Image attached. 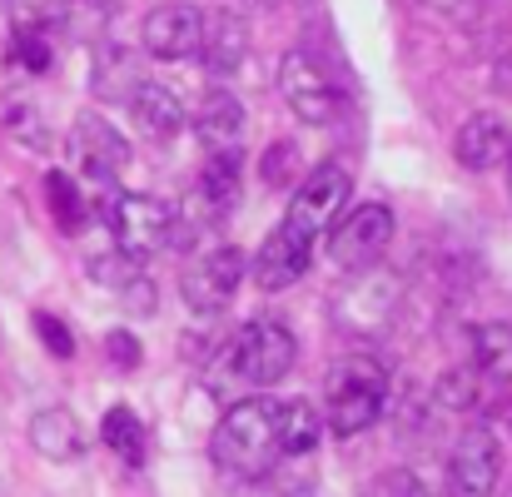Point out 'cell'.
Wrapping results in <instances>:
<instances>
[{"label": "cell", "mask_w": 512, "mask_h": 497, "mask_svg": "<svg viewBox=\"0 0 512 497\" xmlns=\"http://www.w3.org/2000/svg\"><path fill=\"white\" fill-rule=\"evenodd\" d=\"M105 358H110L120 373H130V368H140L145 348H140V338H135L130 329H110L105 333Z\"/></svg>", "instance_id": "cell-31"}, {"label": "cell", "mask_w": 512, "mask_h": 497, "mask_svg": "<svg viewBox=\"0 0 512 497\" xmlns=\"http://www.w3.org/2000/svg\"><path fill=\"white\" fill-rule=\"evenodd\" d=\"M45 189H50V209H55V219H60L65 229H80V224H85V199H80L75 179L60 174V169H50V174H45Z\"/></svg>", "instance_id": "cell-28"}, {"label": "cell", "mask_w": 512, "mask_h": 497, "mask_svg": "<svg viewBox=\"0 0 512 497\" xmlns=\"http://www.w3.org/2000/svg\"><path fill=\"white\" fill-rule=\"evenodd\" d=\"M30 448L50 463H75L85 453V433H80V418L70 408H40L30 418Z\"/></svg>", "instance_id": "cell-20"}, {"label": "cell", "mask_w": 512, "mask_h": 497, "mask_svg": "<svg viewBox=\"0 0 512 497\" xmlns=\"http://www.w3.org/2000/svg\"><path fill=\"white\" fill-rule=\"evenodd\" d=\"M398 309H403V279L393 269L373 264V269L348 274V284L334 299V324L353 338H373L398 319Z\"/></svg>", "instance_id": "cell-4"}, {"label": "cell", "mask_w": 512, "mask_h": 497, "mask_svg": "<svg viewBox=\"0 0 512 497\" xmlns=\"http://www.w3.org/2000/svg\"><path fill=\"white\" fill-rule=\"evenodd\" d=\"M418 5H428L438 20H448V25H473L478 20V10H483V0H418Z\"/></svg>", "instance_id": "cell-34"}, {"label": "cell", "mask_w": 512, "mask_h": 497, "mask_svg": "<svg viewBox=\"0 0 512 497\" xmlns=\"http://www.w3.org/2000/svg\"><path fill=\"white\" fill-rule=\"evenodd\" d=\"M324 438V413L314 403H284L279 413V443H284V458H309Z\"/></svg>", "instance_id": "cell-22"}, {"label": "cell", "mask_w": 512, "mask_h": 497, "mask_svg": "<svg viewBox=\"0 0 512 497\" xmlns=\"http://www.w3.org/2000/svg\"><path fill=\"white\" fill-rule=\"evenodd\" d=\"M35 333H40V343L50 348V358H75V338H70V329L55 319V314H35Z\"/></svg>", "instance_id": "cell-32"}, {"label": "cell", "mask_w": 512, "mask_h": 497, "mask_svg": "<svg viewBox=\"0 0 512 497\" xmlns=\"http://www.w3.org/2000/svg\"><path fill=\"white\" fill-rule=\"evenodd\" d=\"M239 279H244V249H239V244H214V249H204V254L184 269L179 289H184V304H189L199 319H214V314L229 309Z\"/></svg>", "instance_id": "cell-9"}, {"label": "cell", "mask_w": 512, "mask_h": 497, "mask_svg": "<svg viewBox=\"0 0 512 497\" xmlns=\"http://www.w3.org/2000/svg\"><path fill=\"white\" fill-rule=\"evenodd\" d=\"M140 80H145V70H140V50H130V45H115V40L95 45L90 90H95L100 100H130V95L140 90Z\"/></svg>", "instance_id": "cell-19"}, {"label": "cell", "mask_w": 512, "mask_h": 497, "mask_svg": "<svg viewBox=\"0 0 512 497\" xmlns=\"http://www.w3.org/2000/svg\"><path fill=\"white\" fill-rule=\"evenodd\" d=\"M5 10H10V25L20 35H55L70 25L75 0H5Z\"/></svg>", "instance_id": "cell-24"}, {"label": "cell", "mask_w": 512, "mask_h": 497, "mask_svg": "<svg viewBox=\"0 0 512 497\" xmlns=\"http://www.w3.org/2000/svg\"><path fill=\"white\" fill-rule=\"evenodd\" d=\"M493 378L478 373V368H448L438 383H433V398L443 413H463V418H478L493 408Z\"/></svg>", "instance_id": "cell-21"}, {"label": "cell", "mask_w": 512, "mask_h": 497, "mask_svg": "<svg viewBox=\"0 0 512 497\" xmlns=\"http://www.w3.org/2000/svg\"><path fill=\"white\" fill-rule=\"evenodd\" d=\"M289 497H324V493H319V488H309V483H304V488H294V493H289Z\"/></svg>", "instance_id": "cell-36"}, {"label": "cell", "mask_w": 512, "mask_h": 497, "mask_svg": "<svg viewBox=\"0 0 512 497\" xmlns=\"http://www.w3.org/2000/svg\"><path fill=\"white\" fill-rule=\"evenodd\" d=\"M309 259H314V244H304V239L274 229V234L264 239V249L254 254V284H259L264 294H284L289 284L304 279Z\"/></svg>", "instance_id": "cell-14"}, {"label": "cell", "mask_w": 512, "mask_h": 497, "mask_svg": "<svg viewBox=\"0 0 512 497\" xmlns=\"http://www.w3.org/2000/svg\"><path fill=\"white\" fill-rule=\"evenodd\" d=\"M145 269H140V259H130V254H95L90 259V279L100 284V289H110V294H125L135 279H140Z\"/></svg>", "instance_id": "cell-27"}, {"label": "cell", "mask_w": 512, "mask_h": 497, "mask_svg": "<svg viewBox=\"0 0 512 497\" xmlns=\"http://www.w3.org/2000/svg\"><path fill=\"white\" fill-rule=\"evenodd\" d=\"M244 55H249V25L239 20V15H214V20H204V40H199V60H204V70L219 80H229L239 65H244Z\"/></svg>", "instance_id": "cell-16"}, {"label": "cell", "mask_w": 512, "mask_h": 497, "mask_svg": "<svg viewBox=\"0 0 512 497\" xmlns=\"http://www.w3.org/2000/svg\"><path fill=\"white\" fill-rule=\"evenodd\" d=\"M473 368L493 383H512V324H478L473 329Z\"/></svg>", "instance_id": "cell-23"}, {"label": "cell", "mask_w": 512, "mask_h": 497, "mask_svg": "<svg viewBox=\"0 0 512 497\" xmlns=\"http://www.w3.org/2000/svg\"><path fill=\"white\" fill-rule=\"evenodd\" d=\"M498 438L493 428H468L448 453V497H493L498 493Z\"/></svg>", "instance_id": "cell-10"}, {"label": "cell", "mask_w": 512, "mask_h": 497, "mask_svg": "<svg viewBox=\"0 0 512 497\" xmlns=\"http://www.w3.org/2000/svg\"><path fill=\"white\" fill-rule=\"evenodd\" d=\"M65 150H70L75 165L85 169L90 179H100V184L120 179V169L130 165V145H125V135H120L110 120H100V115H80V120L70 125Z\"/></svg>", "instance_id": "cell-11"}, {"label": "cell", "mask_w": 512, "mask_h": 497, "mask_svg": "<svg viewBox=\"0 0 512 497\" xmlns=\"http://www.w3.org/2000/svg\"><path fill=\"white\" fill-rule=\"evenodd\" d=\"M100 438H105V448H110V453H120L130 468H140V463H145V423H140L130 408H110V413H105V423H100Z\"/></svg>", "instance_id": "cell-25"}, {"label": "cell", "mask_w": 512, "mask_h": 497, "mask_svg": "<svg viewBox=\"0 0 512 497\" xmlns=\"http://www.w3.org/2000/svg\"><path fill=\"white\" fill-rule=\"evenodd\" d=\"M388 413V368L373 353H343L324 378V428L358 438Z\"/></svg>", "instance_id": "cell-2"}, {"label": "cell", "mask_w": 512, "mask_h": 497, "mask_svg": "<svg viewBox=\"0 0 512 497\" xmlns=\"http://www.w3.org/2000/svg\"><path fill=\"white\" fill-rule=\"evenodd\" d=\"M388 244H393V209L388 204H353L329 234V259L343 274H358V269L383 264Z\"/></svg>", "instance_id": "cell-6"}, {"label": "cell", "mask_w": 512, "mask_h": 497, "mask_svg": "<svg viewBox=\"0 0 512 497\" xmlns=\"http://www.w3.org/2000/svg\"><path fill=\"white\" fill-rule=\"evenodd\" d=\"M5 135H10L15 145L35 150V155L50 150V125H45V115H40L30 100H10V105H5Z\"/></svg>", "instance_id": "cell-26"}, {"label": "cell", "mask_w": 512, "mask_h": 497, "mask_svg": "<svg viewBox=\"0 0 512 497\" xmlns=\"http://www.w3.org/2000/svg\"><path fill=\"white\" fill-rule=\"evenodd\" d=\"M15 60H20L30 75H45V70H50V40H45V35H20V30H15Z\"/></svg>", "instance_id": "cell-33"}, {"label": "cell", "mask_w": 512, "mask_h": 497, "mask_svg": "<svg viewBox=\"0 0 512 497\" xmlns=\"http://www.w3.org/2000/svg\"><path fill=\"white\" fill-rule=\"evenodd\" d=\"M110 234H115V249L130 254V259H150L160 249H170L174 239V209L155 194H115L110 204Z\"/></svg>", "instance_id": "cell-7"}, {"label": "cell", "mask_w": 512, "mask_h": 497, "mask_svg": "<svg viewBox=\"0 0 512 497\" xmlns=\"http://www.w3.org/2000/svg\"><path fill=\"white\" fill-rule=\"evenodd\" d=\"M125 105H130V115H135L145 140H170V135L184 130V105H179V95L170 85H160V80H140V90Z\"/></svg>", "instance_id": "cell-18"}, {"label": "cell", "mask_w": 512, "mask_h": 497, "mask_svg": "<svg viewBox=\"0 0 512 497\" xmlns=\"http://www.w3.org/2000/svg\"><path fill=\"white\" fill-rule=\"evenodd\" d=\"M279 398H239L224 408L214 428V463L244 483H259L279 468L284 443H279Z\"/></svg>", "instance_id": "cell-1"}, {"label": "cell", "mask_w": 512, "mask_h": 497, "mask_svg": "<svg viewBox=\"0 0 512 497\" xmlns=\"http://www.w3.org/2000/svg\"><path fill=\"white\" fill-rule=\"evenodd\" d=\"M508 179H512V155H508Z\"/></svg>", "instance_id": "cell-37"}, {"label": "cell", "mask_w": 512, "mask_h": 497, "mask_svg": "<svg viewBox=\"0 0 512 497\" xmlns=\"http://www.w3.org/2000/svg\"><path fill=\"white\" fill-rule=\"evenodd\" d=\"M294 358H299V343H294V333L284 329L279 319H249L224 343V368L239 383L259 388V393L284 383L294 373Z\"/></svg>", "instance_id": "cell-3"}, {"label": "cell", "mask_w": 512, "mask_h": 497, "mask_svg": "<svg viewBox=\"0 0 512 497\" xmlns=\"http://www.w3.org/2000/svg\"><path fill=\"white\" fill-rule=\"evenodd\" d=\"M279 95H284V105L294 110V120H304V125H334L339 120V85H334V75L314 60V55H304V50H289L284 60H279Z\"/></svg>", "instance_id": "cell-8"}, {"label": "cell", "mask_w": 512, "mask_h": 497, "mask_svg": "<svg viewBox=\"0 0 512 497\" xmlns=\"http://www.w3.org/2000/svg\"><path fill=\"white\" fill-rule=\"evenodd\" d=\"M194 135H199V145H204L209 155L234 150L239 135H244V105H239L229 90L214 85V90L199 100V110H194Z\"/></svg>", "instance_id": "cell-17"}, {"label": "cell", "mask_w": 512, "mask_h": 497, "mask_svg": "<svg viewBox=\"0 0 512 497\" xmlns=\"http://www.w3.org/2000/svg\"><path fill=\"white\" fill-rule=\"evenodd\" d=\"M199 40H204V15H199V5L174 0V5H155V10L145 15L140 45H145V55H155V60H189V55H199Z\"/></svg>", "instance_id": "cell-12"}, {"label": "cell", "mask_w": 512, "mask_h": 497, "mask_svg": "<svg viewBox=\"0 0 512 497\" xmlns=\"http://www.w3.org/2000/svg\"><path fill=\"white\" fill-rule=\"evenodd\" d=\"M299 169H304V160H299V145H294V140H279V145H269V150H264V165H259V174H264V184L289 189V184L299 179Z\"/></svg>", "instance_id": "cell-29"}, {"label": "cell", "mask_w": 512, "mask_h": 497, "mask_svg": "<svg viewBox=\"0 0 512 497\" xmlns=\"http://www.w3.org/2000/svg\"><path fill=\"white\" fill-rule=\"evenodd\" d=\"M120 299H125V309H130V314H155V284H150L145 274H140V279H135V284H130Z\"/></svg>", "instance_id": "cell-35"}, {"label": "cell", "mask_w": 512, "mask_h": 497, "mask_svg": "<svg viewBox=\"0 0 512 497\" xmlns=\"http://www.w3.org/2000/svg\"><path fill=\"white\" fill-rule=\"evenodd\" d=\"M368 497H433V493H428V483L413 468H393V473H378L373 478Z\"/></svg>", "instance_id": "cell-30"}, {"label": "cell", "mask_w": 512, "mask_h": 497, "mask_svg": "<svg viewBox=\"0 0 512 497\" xmlns=\"http://www.w3.org/2000/svg\"><path fill=\"white\" fill-rule=\"evenodd\" d=\"M453 155H458V165L473 169V174H488V169H498L512 155L508 120H498V115H473V120L458 130V140H453Z\"/></svg>", "instance_id": "cell-15"}, {"label": "cell", "mask_w": 512, "mask_h": 497, "mask_svg": "<svg viewBox=\"0 0 512 497\" xmlns=\"http://www.w3.org/2000/svg\"><path fill=\"white\" fill-rule=\"evenodd\" d=\"M348 194H353L348 169L334 165V160L314 165L299 184H294V199H289L279 229L294 234V239H304V244H314V239H319V234L343 214V199H348Z\"/></svg>", "instance_id": "cell-5"}, {"label": "cell", "mask_w": 512, "mask_h": 497, "mask_svg": "<svg viewBox=\"0 0 512 497\" xmlns=\"http://www.w3.org/2000/svg\"><path fill=\"white\" fill-rule=\"evenodd\" d=\"M239 174H244V155H239V150H219V155H209V165L199 169L194 214H199L204 224H219V219L234 214V204H239V194H244Z\"/></svg>", "instance_id": "cell-13"}]
</instances>
